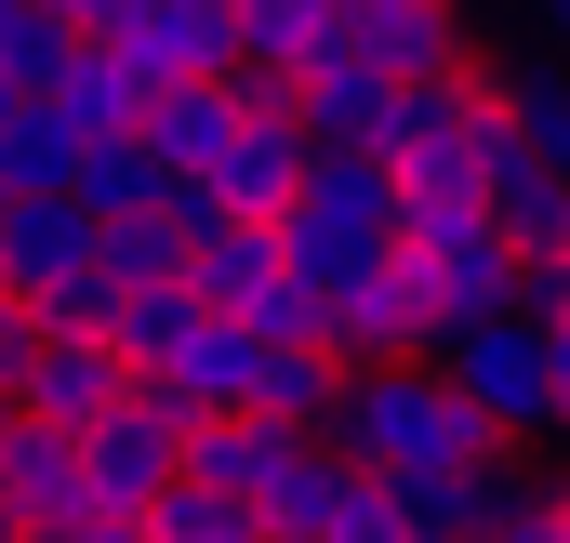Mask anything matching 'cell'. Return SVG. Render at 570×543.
<instances>
[{"instance_id":"obj_8","label":"cell","mask_w":570,"mask_h":543,"mask_svg":"<svg viewBox=\"0 0 570 543\" xmlns=\"http://www.w3.org/2000/svg\"><path fill=\"white\" fill-rule=\"evenodd\" d=\"M80 477H94V517H159V504L186 491V437H173L146 398H120L94 437H80Z\"/></svg>"},{"instance_id":"obj_7","label":"cell","mask_w":570,"mask_h":543,"mask_svg":"<svg viewBox=\"0 0 570 543\" xmlns=\"http://www.w3.org/2000/svg\"><path fill=\"white\" fill-rule=\"evenodd\" d=\"M399 253H412V278H425L438 332H491V318H518V253L491 239V213H412Z\"/></svg>"},{"instance_id":"obj_23","label":"cell","mask_w":570,"mask_h":543,"mask_svg":"<svg viewBox=\"0 0 570 543\" xmlns=\"http://www.w3.org/2000/svg\"><path fill=\"white\" fill-rule=\"evenodd\" d=\"M199 318H213V305H199V292L173 278V292H134V305L107 318V345H120V372H134V385H159V372H173V358L199 345Z\"/></svg>"},{"instance_id":"obj_9","label":"cell","mask_w":570,"mask_h":543,"mask_svg":"<svg viewBox=\"0 0 570 543\" xmlns=\"http://www.w3.org/2000/svg\"><path fill=\"white\" fill-rule=\"evenodd\" d=\"M0 517H13V543H67L80 517H94V477H80V437H53V424H0Z\"/></svg>"},{"instance_id":"obj_12","label":"cell","mask_w":570,"mask_h":543,"mask_svg":"<svg viewBox=\"0 0 570 543\" xmlns=\"http://www.w3.org/2000/svg\"><path fill=\"white\" fill-rule=\"evenodd\" d=\"M531 491H544V477H531L518 451H478V464H451V477H399V517H412V543H491Z\"/></svg>"},{"instance_id":"obj_22","label":"cell","mask_w":570,"mask_h":543,"mask_svg":"<svg viewBox=\"0 0 570 543\" xmlns=\"http://www.w3.org/2000/svg\"><path fill=\"white\" fill-rule=\"evenodd\" d=\"M504 67V53H491ZM504 146L570 186V67H504Z\"/></svg>"},{"instance_id":"obj_28","label":"cell","mask_w":570,"mask_h":543,"mask_svg":"<svg viewBox=\"0 0 570 543\" xmlns=\"http://www.w3.org/2000/svg\"><path fill=\"white\" fill-rule=\"evenodd\" d=\"M332 543H412V517H399V491H372V477H358V504H345V531Z\"/></svg>"},{"instance_id":"obj_11","label":"cell","mask_w":570,"mask_h":543,"mask_svg":"<svg viewBox=\"0 0 570 543\" xmlns=\"http://www.w3.org/2000/svg\"><path fill=\"white\" fill-rule=\"evenodd\" d=\"M120 398H134V372H120L107 332H40V358H27V385H13V411L53 424V437H94Z\"/></svg>"},{"instance_id":"obj_20","label":"cell","mask_w":570,"mask_h":543,"mask_svg":"<svg viewBox=\"0 0 570 543\" xmlns=\"http://www.w3.org/2000/svg\"><path fill=\"white\" fill-rule=\"evenodd\" d=\"M67 213H80V226H134V213H159V159H146L134 134L80 146V159H67Z\"/></svg>"},{"instance_id":"obj_2","label":"cell","mask_w":570,"mask_h":543,"mask_svg":"<svg viewBox=\"0 0 570 543\" xmlns=\"http://www.w3.org/2000/svg\"><path fill=\"white\" fill-rule=\"evenodd\" d=\"M399 172L385 159H305V186H292V213H279V253H292V278L332 305L358 266H385L399 253Z\"/></svg>"},{"instance_id":"obj_27","label":"cell","mask_w":570,"mask_h":543,"mask_svg":"<svg viewBox=\"0 0 570 543\" xmlns=\"http://www.w3.org/2000/svg\"><path fill=\"white\" fill-rule=\"evenodd\" d=\"M491 543H570V477H544V491H531V504H518Z\"/></svg>"},{"instance_id":"obj_19","label":"cell","mask_w":570,"mask_h":543,"mask_svg":"<svg viewBox=\"0 0 570 543\" xmlns=\"http://www.w3.org/2000/svg\"><path fill=\"white\" fill-rule=\"evenodd\" d=\"M478 213H491V239H504L518 266L570 253V186H558V172H531L518 146H504V172H491V199H478Z\"/></svg>"},{"instance_id":"obj_16","label":"cell","mask_w":570,"mask_h":543,"mask_svg":"<svg viewBox=\"0 0 570 543\" xmlns=\"http://www.w3.org/2000/svg\"><path fill=\"white\" fill-rule=\"evenodd\" d=\"M146 93H159V80H146L134 53H107V40H80V53L53 67V93H40V107H53V120H67L80 146H107V134H134V120H146Z\"/></svg>"},{"instance_id":"obj_1","label":"cell","mask_w":570,"mask_h":543,"mask_svg":"<svg viewBox=\"0 0 570 543\" xmlns=\"http://www.w3.org/2000/svg\"><path fill=\"white\" fill-rule=\"evenodd\" d=\"M332 451H345L372 491H399V477H451V464H478L491 437H478V411L451 398L438 372H345Z\"/></svg>"},{"instance_id":"obj_30","label":"cell","mask_w":570,"mask_h":543,"mask_svg":"<svg viewBox=\"0 0 570 543\" xmlns=\"http://www.w3.org/2000/svg\"><path fill=\"white\" fill-rule=\"evenodd\" d=\"M0 424H13V411H0Z\"/></svg>"},{"instance_id":"obj_5","label":"cell","mask_w":570,"mask_h":543,"mask_svg":"<svg viewBox=\"0 0 570 543\" xmlns=\"http://www.w3.org/2000/svg\"><path fill=\"white\" fill-rule=\"evenodd\" d=\"M318 345L345 358V372H438V305H425V278H412V253H385V266H358L332 305H318Z\"/></svg>"},{"instance_id":"obj_24","label":"cell","mask_w":570,"mask_h":543,"mask_svg":"<svg viewBox=\"0 0 570 543\" xmlns=\"http://www.w3.org/2000/svg\"><path fill=\"white\" fill-rule=\"evenodd\" d=\"M67 53H80V13H53V0H0V80H13V93H53Z\"/></svg>"},{"instance_id":"obj_6","label":"cell","mask_w":570,"mask_h":543,"mask_svg":"<svg viewBox=\"0 0 570 543\" xmlns=\"http://www.w3.org/2000/svg\"><path fill=\"white\" fill-rule=\"evenodd\" d=\"M186 292H199L226 332H253V345H318V292L292 278L279 226H226V239L186 266Z\"/></svg>"},{"instance_id":"obj_18","label":"cell","mask_w":570,"mask_h":543,"mask_svg":"<svg viewBox=\"0 0 570 543\" xmlns=\"http://www.w3.org/2000/svg\"><path fill=\"white\" fill-rule=\"evenodd\" d=\"M345 504H358V464H345L332 437H305L292 477L253 504V531H266V543H332V531H345Z\"/></svg>"},{"instance_id":"obj_25","label":"cell","mask_w":570,"mask_h":543,"mask_svg":"<svg viewBox=\"0 0 570 543\" xmlns=\"http://www.w3.org/2000/svg\"><path fill=\"white\" fill-rule=\"evenodd\" d=\"M94 278H107L120 305H134V292H173V278H186V239H173L159 213H134V226H94Z\"/></svg>"},{"instance_id":"obj_15","label":"cell","mask_w":570,"mask_h":543,"mask_svg":"<svg viewBox=\"0 0 570 543\" xmlns=\"http://www.w3.org/2000/svg\"><path fill=\"white\" fill-rule=\"evenodd\" d=\"M134 146L159 159V186H186V172H213V159L239 146V93H226V80H186V93H146Z\"/></svg>"},{"instance_id":"obj_10","label":"cell","mask_w":570,"mask_h":543,"mask_svg":"<svg viewBox=\"0 0 570 543\" xmlns=\"http://www.w3.org/2000/svg\"><path fill=\"white\" fill-rule=\"evenodd\" d=\"M345 53L412 93V80H464V67H478V27H464L451 0H345Z\"/></svg>"},{"instance_id":"obj_26","label":"cell","mask_w":570,"mask_h":543,"mask_svg":"<svg viewBox=\"0 0 570 543\" xmlns=\"http://www.w3.org/2000/svg\"><path fill=\"white\" fill-rule=\"evenodd\" d=\"M146 543H266V531H253L239 504H199V491H173V504L146 517Z\"/></svg>"},{"instance_id":"obj_13","label":"cell","mask_w":570,"mask_h":543,"mask_svg":"<svg viewBox=\"0 0 570 543\" xmlns=\"http://www.w3.org/2000/svg\"><path fill=\"white\" fill-rule=\"evenodd\" d=\"M292 451H305V437L253 424V411H226V424H199V437H186V491H199V504H239V517H253V504H266V491L292 477Z\"/></svg>"},{"instance_id":"obj_3","label":"cell","mask_w":570,"mask_h":543,"mask_svg":"<svg viewBox=\"0 0 570 543\" xmlns=\"http://www.w3.org/2000/svg\"><path fill=\"white\" fill-rule=\"evenodd\" d=\"M438 385L478 411V437H491V451H518V437H558V345H544L531 318L451 332V345H438Z\"/></svg>"},{"instance_id":"obj_14","label":"cell","mask_w":570,"mask_h":543,"mask_svg":"<svg viewBox=\"0 0 570 543\" xmlns=\"http://www.w3.org/2000/svg\"><path fill=\"white\" fill-rule=\"evenodd\" d=\"M305 120H239V146L213 159V199H226V226H279L292 186H305Z\"/></svg>"},{"instance_id":"obj_29","label":"cell","mask_w":570,"mask_h":543,"mask_svg":"<svg viewBox=\"0 0 570 543\" xmlns=\"http://www.w3.org/2000/svg\"><path fill=\"white\" fill-rule=\"evenodd\" d=\"M67 543H146V517H80Z\"/></svg>"},{"instance_id":"obj_4","label":"cell","mask_w":570,"mask_h":543,"mask_svg":"<svg viewBox=\"0 0 570 543\" xmlns=\"http://www.w3.org/2000/svg\"><path fill=\"white\" fill-rule=\"evenodd\" d=\"M80 40L134 53L159 93H186V80H239V0H80Z\"/></svg>"},{"instance_id":"obj_21","label":"cell","mask_w":570,"mask_h":543,"mask_svg":"<svg viewBox=\"0 0 570 543\" xmlns=\"http://www.w3.org/2000/svg\"><path fill=\"white\" fill-rule=\"evenodd\" d=\"M332 411H345V358H332V345H279L253 424H279V437H332Z\"/></svg>"},{"instance_id":"obj_17","label":"cell","mask_w":570,"mask_h":543,"mask_svg":"<svg viewBox=\"0 0 570 543\" xmlns=\"http://www.w3.org/2000/svg\"><path fill=\"white\" fill-rule=\"evenodd\" d=\"M345 53V0H239V67H266L305 93V67Z\"/></svg>"}]
</instances>
